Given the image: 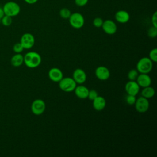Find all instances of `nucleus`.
<instances>
[{
	"mask_svg": "<svg viewBox=\"0 0 157 157\" xmlns=\"http://www.w3.org/2000/svg\"><path fill=\"white\" fill-rule=\"evenodd\" d=\"M23 63L29 68H36L38 67L42 61L40 55L36 52H29L23 56Z\"/></svg>",
	"mask_w": 157,
	"mask_h": 157,
	"instance_id": "obj_1",
	"label": "nucleus"
},
{
	"mask_svg": "<svg viewBox=\"0 0 157 157\" xmlns=\"http://www.w3.org/2000/svg\"><path fill=\"white\" fill-rule=\"evenodd\" d=\"M153 68V62L148 57H143L140 58L137 64L136 69L139 73L148 74Z\"/></svg>",
	"mask_w": 157,
	"mask_h": 157,
	"instance_id": "obj_2",
	"label": "nucleus"
},
{
	"mask_svg": "<svg viewBox=\"0 0 157 157\" xmlns=\"http://www.w3.org/2000/svg\"><path fill=\"white\" fill-rule=\"evenodd\" d=\"M58 83L59 88L64 92L73 91L77 86V83L72 77H63Z\"/></svg>",
	"mask_w": 157,
	"mask_h": 157,
	"instance_id": "obj_3",
	"label": "nucleus"
},
{
	"mask_svg": "<svg viewBox=\"0 0 157 157\" xmlns=\"http://www.w3.org/2000/svg\"><path fill=\"white\" fill-rule=\"evenodd\" d=\"M4 14L10 17H15L20 12V6L13 1H10L6 3L3 7Z\"/></svg>",
	"mask_w": 157,
	"mask_h": 157,
	"instance_id": "obj_4",
	"label": "nucleus"
},
{
	"mask_svg": "<svg viewBox=\"0 0 157 157\" xmlns=\"http://www.w3.org/2000/svg\"><path fill=\"white\" fill-rule=\"evenodd\" d=\"M68 19L71 26L75 29H80L82 28L85 23V19L83 16L78 12H74L71 13Z\"/></svg>",
	"mask_w": 157,
	"mask_h": 157,
	"instance_id": "obj_5",
	"label": "nucleus"
},
{
	"mask_svg": "<svg viewBox=\"0 0 157 157\" xmlns=\"http://www.w3.org/2000/svg\"><path fill=\"white\" fill-rule=\"evenodd\" d=\"M46 105L45 102L40 99H35L31 104V109L33 114L36 115H42L45 110Z\"/></svg>",
	"mask_w": 157,
	"mask_h": 157,
	"instance_id": "obj_6",
	"label": "nucleus"
},
{
	"mask_svg": "<svg viewBox=\"0 0 157 157\" xmlns=\"http://www.w3.org/2000/svg\"><path fill=\"white\" fill-rule=\"evenodd\" d=\"M134 105H135L136 110L138 112L145 113L148 110L150 104L148 99L143 96H141L136 99Z\"/></svg>",
	"mask_w": 157,
	"mask_h": 157,
	"instance_id": "obj_7",
	"label": "nucleus"
},
{
	"mask_svg": "<svg viewBox=\"0 0 157 157\" xmlns=\"http://www.w3.org/2000/svg\"><path fill=\"white\" fill-rule=\"evenodd\" d=\"M20 42L22 45L24 49H29L34 46L35 39L32 34L27 33L22 35Z\"/></svg>",
	"mask_w": 157,
	"mask_h": 157,
	"instance_id": "obj_8",
	"label": "nucleus"
},
{
	"mask_svg": "<svg viewBox=\"0 0 157 157\" xmlns=\"http://www.w3.org/2000/svg\"><path fill=\"white\" fill-rule=\"evenodd\" d=\"M101 27L103 31L109 35L114 34L117 31V26L112 20H106L104 21Z\"/></svg>",
	"mask_w": 157,
	"mask_h": 157,
	"instance_id": "obj_9",
	"label": "nucleus"
},
{
	"mask_svg": "<svg viewBox=\"0 0 157 157\" xmlns=\"http://www.w3.org/2000/svg\"><path fill=\"white\" fill-rule=\"evenodd\" d=\"M96 77L100 80H106L110 75L109 69L104 66H98L95 70Z\"/></svg>",
	"mask_w": 157,
	"mask_h": 157,
	"instance_id": "obj_10",
	"label": "nucleus"
},
{
	"mask_svg": "<svg viewBox=\"0 0 157 157\" xmlns=\"http://www.w3.org/2000/svg\"><path fill=\"white\" fill-rule=\"evenodd\" d=\"M125 91L128 94L136 96L140 90V86L136 80H129L125 85Z\"/></svg>",
	"mask_w": 157,
	"mask_h": 157,
	"instance_id": "obj_11",
	"label": "nucleus"
},
{
	"mask_svg": "<svg viewBox=\"0 0 157 157\" xmlns=\"http://www.w3.org/2000/svg\"><path fill=\"white\" fill-rule=\"evenodd\" d=\"M72 78L76 83H78L79 85L82 84L86 80V74L82 69L77 68L73 72Z\"/></svg>",
	"mask_w": 157,
	"mask_h": 157,
	"instance_id": "obj_12",
	"label": "nucleus"
},
{
	"mask_svg": "<svg viewBox=\"0 0 157 157\" xmlns=\"http://www.w3.org/2000/svg\"><path fill=\"white\" fill-rule=\"evenodd\" d=\"M49 78L55 82H59L63 77V74L61 70L58 67L51 68L48 73Z\"/></svg>",
	"mask_w": 157,
	"mask_h": 157,
	"instance_id": "obj_13",
	"label": "nucleus"
},
{
	"mask_svg": "<svg viewBox=\"0 0 157 157\" xmlns=\"http://www.w3.org/2000/svg\"><path fill=\"white\" fill-rule=\"evenodd\" d=\"M136 81L140 87H146L150 86L151 83V79L147 74H139Z\"/></svg>",
	"mask_w": 157,
	"mask_h": 157,
	"instance_id": "obj_14",
	"label": "nucleus"
},
{
	"mask_svg": "<svg viewBox=\"0 0 157 157\" xmlns=\"http://www.w3.org/2000/svg\"><path fill=\"white\" fill-rule=\"evenodd\" d=\"M115 18L116 21L120 23H126L129 20L130 15L127 11L120 10L115 13Z\"/></svg>",
	"mask_w": 157,
	"mask_h": 157,
	"instance_id": "obj_15",
	"label": "nucleus"
},
{
	"mask_svg": "<svg viewBox=\"0 0 157 157\" xmlns=\"http://www.w3.org/2000/svg\"><path fill=\"white\" fill-rule=\"evenodd\" d=\"M74 91L76 96L80 99H85L88 97L89 90L86 86L82 85V84H80L78 86H76Z\"/></svg>",
	"mask_w": 157,
	"mask_h": 157,
	"instance_id": "obj_16",
	"label": "nucleus"
},
{
	"mask_svg": "<svg viewBox=\"0 0 157 157\" xmlns=\"http://www.w3.org/2000/svg\"><path fill=\"white\" fill-rule=\"evenodd\" d=\"M93 101V108L98 111L102 110L106 105V101L104 97L101 96H98Z\"/></svg>",
	"mask_w": 157,
	"mask_h": 157,
	"instance_id": "obj_17",
	"label": "nucleus"
},
{
	"mask_svg": "<svg viewBox=\"0 0 157 157\" xmlns=\"http://www.w3.org/2000/svg\"><path fill=\"white\" fill-rule=\"evenodd\" d=\"M24 62L23 56L20 53H17L14 55L10 59L11 64L14 67H19L22 65Z\"/></svg>",
	"mask_w": 157,
	"mask_h": 157,
	"instance_id": "obj_18",
	"label": "nucleus"
},
{
	"mask_svg": "<svg viewBox=\"0 0 157 157\" xmlns=\"http://www.w3.org/2000/svg\"><path fill=\"white\" fill-rule=\"evenodd\" d=\"M155 91L154 88L150 86L143 88L141 91L142 96L147 99H150L153 97V96L155 95Z\"/></svg>",
	"mask_w": 157,
	"mask_h": 157,
	"instance_id": "obj_19",
	"label": "nucleus"
},
{
	"mask_svg": "<svg viewBox=\"0 0 157 157\" xmlns=\"http://www.w3.org/2000/svg\"><path fill=\"white\" fill-rule=\"evenodd\" d=\"M59 14L62 18L68 19L71 15V12L69 9H67L66 7H64V8H62L59 10Z\"/></svg>",
	"mask_w": 157,
	"mask_h": 157,
	"instance_id": "obj_20",
	"label": "nucleus"
},
{
	"mask_svg": "<svg viewBox=\"0 0 157 157\" xmlns=\"http://www.w3.org/2000/svg\"><path fill=\"white\" fill-rule=\"evenodd\" d=\"M139 74V73L136 69H132L128 72L127 76L129 80H136Z\"/></svg>",
	"mask_w": 157,
	"mask_h": 157,
	"instance_id": "obj_21",
	"label": "nucleus"
},
{
	"mask_svg": "<svg viewBox=\"0 0 157 157\" xmlns=\"http://www.w3.org/2000/svg\"><path fill=\"white\" fill-rule=\"evenodd\" d=\"M1 23L6 26H10L12 23V17L4 15V17L1 19Z\"/></svg>",
	"mask_w": 157,
	"mask_h": 157,
	"instance_id": "obj_22",
	"label": "nucleus"
},
{
	"mask_svg": "<svg viewBox=\"0 0 157 157\" xmlns=\"http://www.w3.org/2000/svg\"><path fill=\"white\" fill-rule=\"evenodd\" d=\"M153 63H156L157 61V48H154L149 53V57H148Z\"/></svg>",
	"mask_w": 157,
	"mask_h": 157,
	"instance_id": "obj_23",
	"label": "nucleus"
},
{
	"mask_svg": "<svg viewBox=\"0 0 157 157\" xmlns=\"http://www.w3.org/2000/svg\"><path fill=\"white\" fill-rule=\"evenodd\" d=\"M147 33H148V36L150 37H151V38L156 37L157 36V28L152 26L148 29Z\"/></svg>",
	"mask_w": 157,
	"mask_h": 157,
	"instance_id": "obj_24",
	"label": "nucleus"
},
{
	"mask_svg": "<svg viewBox=\"0 0 157 157\" xmlns=\"http://www.w3.org/2000/svg\"><path fill=\"white\" fill-rule=\"evenodd\" d=\"M136 101V96L134 95H131V94H128L127 96L126 97V101L128 104L129 105H134L135 102Z\"/></svg>",
	"mask_w": 157,
	"mask_h": 157,
	"instance_id": "obj_25",
	"label": "nucleus"
},
{
	"mask_svg": "<svg viewBox=\"0 0 157 157\" xmlns=\"http://www.w3.org/2000/svg\"><path fill=\"white\" fill-rule=\"evenodd\" d=\"M103 20L101 17H96L93 21V25L96 28H101L103 23Z\"/></svg>",
	"mask_w": 157,
	"mask_h": 157,
	"instance_id": "obj_26",
	"label": "nucleus"
},
{
	"mask_svg": "<svg viewBox=\"0 0 157 157\" xmlns=\"http://www.w3.org/2000/svg\"><path fill=\"white\" fill-rule=\"evenodd\" d=\"M23 50H24V48L23 47V46L20 42L15 44V45L13 47V50L16 53H20L21 52H23Z\"/></svg>",
	"mask_w": 157,
	"mask_h": 157,
	"instance_id": "obj_27",
	"label": "nucleus"
},
{
	"mask_svg": "<svg viewBox=\"0 0 157 157\" xmlns=\"http://www.w3.org/2000/svg\"><path fill=\"white\" fill-rule=\"evenodd\" d=\"M98 96V93L96 90H89V91H88L87 98H88L91 101H93Z\"/></svg>",
	"mask_w": 157,
	"mask_h": 157,
	"instance_id": "obj_28",
	"label": "nucleus"
},
{
	"mask_svg": "<svg viewBox=\"0 0 157 157\" xmlns=\"http://www.w3.org/2000/svg\"><path fill=\"white\" fill-rule=\"evenodd\" d=\"M75 4L79 7L85 6L88 2V0H74Z\"/></svg>",
	"mask_w": 157,
	"mask_h": 157,
	"instance_id": "obj_29",
	"label": "nucleus"
},
{
	"mask_svg": "<svg viewBox=\"0 0 157 157\" xmlns=\"http://www.w3.org/2000/svg\"><path fill=\"white\" fill-rule=\"evenodd\" d=\"M152 26L157 28V12H155L151 17Z\"/></svg>",
	"mask_w": 157,
	"mask_h": 157,
	"instance_id": "obj_30",
	"label": "nucleus"
},
{
	"mask_svg": "<svg viewBox=\"0 0 157 157\" xmlns=\"http://www.w3.org/2000/svg\"><path fill=\"white\" fill-rule=\"evenodd\" d=\"M24 1L29 4H35L38 0H24Z\"/></svg>",
	"mask_w": 157,
	"mask_h": 157,
	"instance_id": "obj_31",
	"label": "nucleus"
},
{
	"mask_svg": "<svg viewBox=\"0 0 157 157\" xmlns=\"http://www.w3.org/2000/svg\"><path fill=\"white\" fill-rule=\"evenodd\" d=\"M4 10H3V9L0 7V20L4 17Z\"/></svg>",
	"mask_w": 157,
	"mask_h": 157,
	"instance_id": "obj_32",
	"label": "nucleus"
},
{
	"mask_svg": "<svg viewBox=\"0 0 157 157\" xmlns=\"http://www.w3.org/2000/svg\"><path fill=\"white\" fill-rule=\"evenodd\" d=\"M0 23H1V20H0Z\"/></svg>",
	"mask_w": 157,
	"mask_h": 157,
	"instance_id": "obj_33",
	"label": "nucleus"
}]
</instances>
